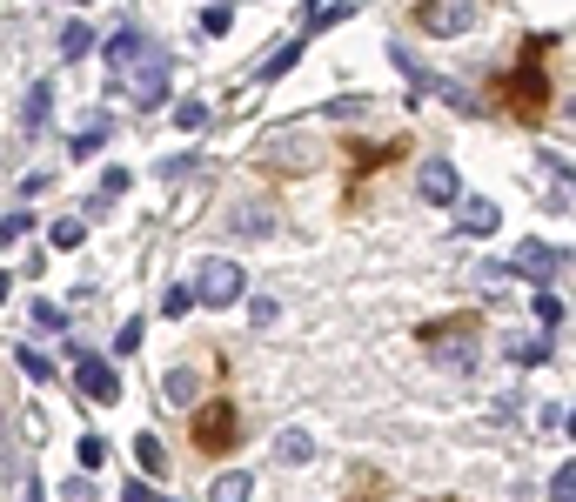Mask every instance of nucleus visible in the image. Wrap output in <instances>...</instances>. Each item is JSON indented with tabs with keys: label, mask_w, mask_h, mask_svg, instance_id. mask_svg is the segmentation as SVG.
<instances>
[{
	"label": "nucleus",
	"mask_w": 576,
	"mask_h": 502,
	"mask_svg": "<svg viewBox=\"0 0 576 502\" xmlns=\"http://www.w3.org/2000/svg\"><path fill=\"white\" fill-rule=\"evenodd\" d=\"M101 54H108V67H114V88L128 94L134 108H161V101H168V88H175V61H168L161 41L121 27V34L101 41Z\"/></svg>",
	"instance_id": "obj_1"
},
{
	"label": "nucleus",
	"mask_w": 576,
	"mask_h": 502,
	"mask_svg": "<svg viewBox=\"0 0 576 502\" xmlns=\"http://www.w3.org/2000/svg\"><path fill=\"white\" fill-rule=\"evenodd\" d=\"M550 47H556V34H530L523 54H516V67L496 81V88H503V108H510L516 121H543V114H550V74H543Z\"/></svg>",
	"instance_id": "obj_2"
},
{
	"label": "nucleus",
	"mask_w": 576,
	"mask_h": 502,
	"mask_svg": "<svg viewBox=\"0 0 576 502\" xmlns=\"http://www.w3.org/2000/svg\"><path fill=\"white\" fill-rule=\"evenodd\" d=\"M489 0H416V21L422 34H436V41H456V34H469V27L483 21Z\"/></svg>",
	"instance_id": "obj_3"
},
{
	"label": "nucleus",
	"mask_w": 576,
	"mask_h": 502,
	"mask_svg": "<svg viewBox=\"0 0 576 502\" xmlns=\"http://www.w3.org/2000/svg\"><path fill=\"white\" fill-rule=\"evenodd\" d=\"M242 268L228 262V255H215V262H201V275H195V308H228V302H242Z\"/></svg>",
	"instance_id": "obj_4"
},
{
	"label": "nucleus",
	"mask_w": 576,
	"mask_h": 502,
	"mask_svg": "<svg viewBox=\"0 0 576 502\" xmlns=\"http://www.w3.org/2000/svg\"><path fill=\"white\" fill-rule=\"evenodd\" d=\"M195 442L208 449V456L235 449V442H242V415H235V402H201L195 409Z\"/></svg>",
	"instance_id": "obj_5"
},
{
	"label": "nucleus",
	"mask_w": 576,
	"mask_h": 502,
	"mask_svg": "<svg viewBox=\"0 0 576 502\" xmlns=\"http://www.w3.org/2000/svg\"><path fill=\"white\" fill-rule=\"evenodd\" d=\"M74 389L88 395V402H121V375L108 369V355L74 349Z\"/></svg>",
	"instance_id": "obj_6"
},
{
	"label": "nucleus",
	"mask_w": 576,
	"mask_h": 502,
	"mask_svg": "<svg viewBox=\"0 0 576 502\" xmlns=\"http://www.w3.org/2000/svg\"><path fill=\"white\" fill-rule=\"evenodd\" d=\"M510 268H516V275H530V282H543V288H550V275H563V248H550V241H523Z\"/></svg>",
	"instance_id": "obj_7"
},
{
	"label": "nucleus",
	"mask_w": 576,
	"mask_h": 502,
	"mask_svg": "<svg viewBox=\"0 0 576 502\" xmlns=\"http://www.w3.org/2000/svg\"><path fill=\"white\" fill-rule=\"evenodd\" d=\"M429 342H443L449 369H476V322H449V328H429Z\"/></svg>",
	"instance_id": "obj_8"
},
{
	"label": "nucleus",
	"mask_w": 576,
	"mask_h": 502,
	"mask_svg": "<svg viewBox=\"0 0 576 502\" xmlns=\"http://www.w3.org/2000/svg\"><path fill=\"white\" fill-rule=\"evenodd\" d=\"M422 201H436V208L463 201V181H456V168H449V161H422Z\"/></svg>",
	"instance_id": "obj_9"
},
{
	"label": "nucleus",
	"mask_w": 576,
	"mask_h": 502,
	"mask_svg": "<svg viewBox=\"0 0 576 502\" xmlns=\"http://www.w3.org/2000/svg\"><path fill=\"white\" fill-rule=\"evenodd\" d=\"M456 221H463L469 235H489L496 228V201H456Z\"/></svg>",
	"instance_id": "obj_10"
},
{
	"label": "nucleus",
	"mask_w": 576,
	"mask_h": 502,
	"mask_svg": "<svg viewBox=\"0 0 576 502\" xmlns=\"http://www.w3.org/2000/svg\"><path fill=\"white\" fill-rule=\"evenodd\" d=\"M81 54H94V27L88 21H67L61 27V61H81Z\"/></svg>",
	"instance_id": "obj_11"
},
{
	"label": "nucleus",
	"mask_w": 576,
	"mask_h": 502,
	"mask_svg": "<svg viewBox=\"0 0 576 502\" xmlns=\"http://www.w3.org/2000/svg\"><path fill=\"white\" fill-rule=\"evenodd\" d=\"M255 496V482L242 476V469H228V476H215V489H208V502H248Z\"/></svg>",
	"instance_id": "obj_12"
},
{
	"label": "nucleus",
	"mask_w": 576,
	"mask_h": 502,
	"mask_svg": "<svg viewBox=\"0 0 576 502\" xmlns=\"http://www.w3.org/2000/svg\"><path fill=\"white\" fill-rule=\"evenodd\" d=\"M302 47H309V34H295V41H288V47H275V54H268V61H262V81H275V74H288V67L302 61Z\"/></svg>",
	"instance_id": "obj_13"
},
{
	"label": "nucleus",
	"mask_w": 576,
	"mask_h": 502,
	"mask_svg": "<svg viewBox=\"0 0 576 502\" xmlns=\"http://www.w3.org/2000/svg\"><path fill=\"white\" fill-rule=\"evenodd\" d=\"M275 456H282V462H309V456H315V442L302 436V429H282V436H275Z\"/></svg>",
	"instance_id": "obj_14"
},
{
	"label": "nucleus",
	"mask_w": 576,
	"mask_h": 502,
	"mask_svg": "<svg viewBox=\"0 0 576 502\" xmlns=\"http://www.w3.org/2000/svg\"><path fill=\"white\" fill-rule=\"evenodd\" d=\"M101 148H108V128L94 121V128H81V134H74V148H67V154H74V161H94Z\"/></svg>",
	"instance_id": "obj_15"
},
{
	"label": "nucleus",
	"mask_w": 576,
	"mask_h": 502,
	"mask_svg": "<svg viewBox=\"0 0 576 502\" xmlns=\"http://www.w3.org/2000/svg\"><path fill=\"white\" fill-rule=\"evenodd\" d=\"M81 235H88V221H74V215H61L54 228H47V241H54V248H81Z\"/></svg>",
	"instance_id": "obj_16"
},
{
	"label": "nucleus",
	"mask_w": 576,
	"mask_h": 502,
	"mask_svg": "<svg viewBox=\"0 0 576 502\" xmlns=\"http://www.w3.org/2000/svg\"><path fill=\"white\" fill-rule=\"evenodd\" d=\"M536 322H543V328H563V295H550V288H536Z\"/></svg>",
	"instance_id": "obj_17"
},
{
	"label": "nucleus",
	"mask_w": 576,
	"mask_h": 502,
	"mask_svg": "<svg viewBox=\"0 0 576 502\" xmlns=\"http://www.w3.org/2000/svg\"><path fill=\"white\" fill-rule=\"evenodd\" d=\"M47 101H54L47 88H27V108H21V128H27V134H34V128L47 121Z\"/></svg>",
	"instance_id": "obj_18"
},
{
	"label": "nucleus",
	"mask_w": 576,
	"mask_h": 502,
	"mask_svg": "<svg viewBox=\"0 0 576 502\" xmlns=\"http://www.w3.org/2000/svg\"><path fill=\"white\" fill-rule=\"evenodd\" d=\"M188 308H195V295H188V288H168V295H161V322H181V315H188Z\"/></svg>",
	"instance_id": "obj_19"
},
{
	"label": "nucleus",
	"mask_w": 576,
	"mask_h": 502,
	"mask_svg": "<svg viewBox=\"0 0 576 502\" xmlns=\"http://www.w3.org/2000/svg\"><path fill=\"white\" fill-rule=\"evenodd\" d=\"M21 355V369H27V382H54V362H47L41 349H14Z\"/></svg>",
	"instance_id": "obj_20"
},
{
	"label": "nucleus",
	"mask_w": 576,
	"mask_h": 502,
	"mask_svg": "<svg viewBox=\"0 0 576 502\" xmlns=\"http://www.w3.org/2000/svg\"><path fill=\"white\" fill-rule=\"evenodd\" d=\"M550 502H576V469H570V462H556V476H550Z\"/></svg>",
	"instance_id": "obj_21"
},
{
	"label": "nucleus",
	"mask_w": 576,
	"mask_h": 502,
	"mask_svg": "<svg viewBox=\"0 0 576 502\" xmlns=\"http://www.w3.org/2000/svg\"><path fill=\"white\" fill-rule=\"evenodd\" d=\"M134 456H141V469H148V476H161V469H168V456H161V442H155V436L134 442Z\"/></svg>",
	"instance_id": "obj_22"
},
{
	"label": "nucleus",
	"mask_w": 576,
	"mask_h": 502,
	"mask_svg": "<svg viewBox=\"0 0 576 502\" xmlns=\"http://www.w3.org/2000/svg\"><path fill=\"white\" fill-rule=\"evenodd\" d=\"M34 235V215H7L0 221V248H14V241H27Z\"/></svg>",
	"instance_id": "obj_23"
},
{
	"label": "nucleus",
	"mask_w": 576,
	"mask_h": 502,
	"mask_svg": "<svg viewBox=\"0 0 576 502\" xmlns=\"http://www.w3.org/2000/svg\"><path fill=\"white\" fill-rule=\"evenodd\" d=\"M228 27H235V7H208V14H201V34H215V41H222Z\"/></svg>",
	"instance_id": "obj_24"
},
{
	"label": "nucleus",
	"mask_w": 576,
	"mask_h": 502,
	"mask_svg": "<svg viewBox=\"0 0 576 502\" xmlns=\"http://www.w3.org/2000/svg\"><path fill=\"white\" fill-rule=\"evenodd\" d=\"M510 355L523 369H536V362H550V342H510Z\"/></svg>",
	"instance_id": "obj_25"
},
{
	"label": "nucleus",
	"mask_w": 576,
	"mask_h": 502,
	"mask_svg": "<svg viewBox=\"0 0 576 502\" xmlns=\"http://www.w3.org/2000/svg\"><path fill=\"white\" fill-rule=\"evenodd\" d=\"M128 168H108V175H101V201H108V208H114V195H128Z\"/></svg>",
	"instance_id": "obj_26"
},
{
	"label": "nucleus",
	"mask_w": 576,
	"mask_h": 502,
	"mask_svg": "<svg viewBox=\"0 0 576 502\" xmlns=\"http://www.w3.org/2000/svg\"><path fill=\"white\" fill-rule=\"evenodd\" d=\"M168 402H195V375H188V369L168 375Z\"/></svg>",
	"instance_id": "obj_27"
},
{
	"label": "nucleus",
	"mask_w": 576,
	"mask_h": 502,
	"mask_svg": "<svg viewBox=\"0 0 576 502\" xmlns=\"http://www.w3.org/2000/svg\"><path fill=\"white\" fill-rule=\"evenodd\" d=\"M108 462V442L101 436H81V469H101Z\"/></svg>",
	"instance_id": "obj_28"
},
{
	"label": "nucleus",
	"mask_w": 576,
	"mask_h": 502,
	"mask_svg": "<svg viewBox=\"0 0 576 502\" xmlns=\"http://www.w3.org/2000/svg\"><path fill=\"white\" fill-rule=\"evenodd\" d=\"M175 121H181V128H201V121H208V108H201V101H181Z\"/></svg>",
	"instance_id": "obj_29"
},
{
	"label": "nucleus",
	"mask_w": 576,
	"mask_h": 502,
	"mask_svg": "<svg viewBox=\"0 0 576 502\" xmlns=\"http://www.w3.org/2000/svg\"><path fill=\"white\" fill-rule=\"evenodd\" d=\"M235 228H242V235H255V228H268V208H242V215H235Z\"/></svg>",
	"instance_id": "obj_30"
},
{
	"label": "nucleus",
	"mask_w": 576,
	"mask_h": 502,
	"mask_svg": "<svg viewBox=\"0 0 576 502\" xmlns=\"http://www.w3.org/2000/svg\"><path fill=\"white\" fill-rule=\"evenodd\" d=\"M34 322H41V328H67V315L54 302H34Z\"/></svg>",
	"instance_id": "obj_31"
},
{
	"label": "nucleus",
	"mask_w": 576,
	"mask_h": 502,
	"mask_svg": "<svg viewBox=\"0 0 576 502\" xmlns=\"http://www.w3.org/2000/svg\"><path fill=\"white\" fill-rule=\"evenodd\" d=\"M27 502H41V482H27Z\"/></svg>",
	"instance_id": "obj_32"
},
{
	"label": "nucleus",
	"mask_w": 576,
	"mask_h": 502,
	"mask_svg": "<svg viewBox=\"0 0 576 502\" xmlns=\"http://www.w3.org/2000/svg\"><path fill=\"white\" fill-rule=\"evenodd\" d=\"M7 288H14V282H7V275H0V302H7Z\"/></svg>",
	"instance_id": "obj_33"
}]
</instances>
